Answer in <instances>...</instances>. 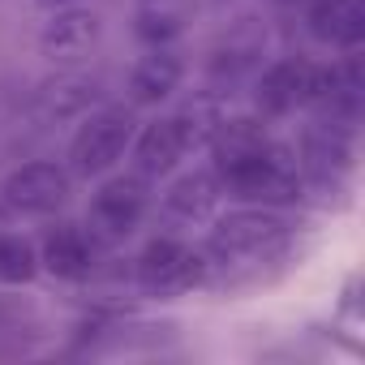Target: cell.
Returning <instances> with one entry per match:
<instances>
[{"mask_svg": "<svg viewBox=\"0 0 365 365\" xmlns=\"http://www.w3.org/2000/svg\"><path fill=\"white\" fill-rule=\"evenodd\" d=\"M211 155H215L220 190H228L241 202L275 207V202H292L301 190L297 150L275 142L262 120L250 116L224 120L220 133L211 138Z\"/></svg>", "mask_w": 365, "mask_h": 365, "instance_id": "cell-1", "label": "cell"}, {"mask_svg": "<svg viewBox=\"0 0 365 365\" xmlns=\"http://www.w3.org/2000/svg\"><path fill=\"white\" fill-rule=\"evenodd\" d=\"M288 241V224L267 211V207H245V211H232L224 215L215 228H211V241H207V254L220 262V267H245V262H262L271 254H279Z\"/></svg>", "mask_w": 365, "mask_h": 365, "instance_id": "cell-2", "label": "cell"}, {"mask_svg": "<svg viewBox=\"0 0 365 365\" xmlns=\"http://www.w3.org/2000/svg\"><path fill=\"white\" fill-rule=\"evenodd\" d=\"M133 142V112L129 108H99L86 112L73 142H69V172L78 176H103L116 168V159Z\"/></svg>", "mask_w": 365, "mask_h": 365, "instance_id": "cell-3", "label": "cell"}, {"mask_svg": "<svg viewBox=\"0 0 365 365\" xmlns=\"http://www.w3.org/2000/svg\"><path fill=\"white\" fill-rule=\"evenodd\" d=\"M133 275L146 292H159V297H172V292H190L207 279V258L185 245L180 237H155L138 262H133Z\"/></svg>", "mask_w": 365, "mask_h": 365, "instance_id": "cell-4", "label": "cell"}, {"mask_svg": "<svg viewBox=\"0 0 365 365\" xmlns=\"http://www.w3.org/2000/svg\"><path fill=\"white\" fill-rule=\"evenodd\" d=\"M69 190H73V172L52 163V159H35V163H22L18 172H9L5 180V202L22 215H52L69 202Z\"/></svg>", "mask_w": 365, "mask_h": 365, "instance_id": "cell-5", "label": "cell"}, {"mask_svg": "<svg viewBox=\"0 0 365 365\" xmlns=\"http://www.w3.org/2000/svg\"><path fill=\"white\" fill-rule=\"evenodd\" d=\"M150 194H146V180L142 176H112L99 185V194L91 198V232L103 241H120L138 228V220L146 215Z\"/></svg>", "mask_w": 365, "mask_h": 365, "instance_id": "cell-6", "label": "cell"}, {"mask_svg": "<svg viewBox=\"0 0 365 365\" xmlns=\"http://www.w3.org/2000/svg\"><path fill=\"white\" fill-rule=\"evenodd\" d=\"M95 43H99V14L73 9V5L52 9V18H48L43 31H39V52H43L52 65H61V69L82 65V61L95 52Z\"/></svg>", "mask_w": 365, "mask_h": 365, "instance_id": "cell-7", "label": "cell"}, {"mask_svg": "<svg viewBox=\"0 0 365 365\" xmlns=\"http://www.w3.org/2000/svg\"><path fill=\"white\" fill-rule=\"evenodd\" d=\"M267 52V31L258 26V18H241L228 35H220V43L211 48V61H207V73H211V86H237L241 78H250L258 69Z\"/></svg>", "mask_w": 365, "mask_h": 365, "instance_id": "cell-8", "label": "cell"}, {"mask_svg": "<svg viewBox=\"0 0 365 365\" xmlns=\"http://www.w3.org/2000/svg\"><path fill=\"white\" fill-rule=\"evenodd\" d=\"M352 163V142H348V129L344 125H331V120H318L301 133V150H297V168L305 180L314 185H335V180L348 172Z\"/></svg>", "mask_w": 365, "mask_h": 365, "instance_id": "cell-9", "label": "cell"}, {"mask_svg": "<svg viewBox=\"0 0 365 365\" xmlns=\"http://www.w3.org/2000/svg\"><path fill=\"white\" fill-rule=\"evenodd\" d=\"M309 86H314V61L288 56V61H275L271 69L258 73L254 103L262 116H288V112L309 103Z\"/></svg>", "mask_w": 365, "mask_h": 365, "instance_id": "cell-10", "label": "cell"}, {"mask_svg": "<svg viewBox=\"0 0 365 365\" xmlns=\"http://www.w3.org/2000/svg\"><path fill=\"white\" fill-rule=\"evenodd\" d=\"M99 78H86L78 69H61L56 78H48L35 99H31V112L35 120L43 125H61V120H73V116H86L95 103H99Z\"/></svg>", "mask_w": 365, "mask_h": 365, "instance_id": "cell-11", "label": "cell"}, {"mask_svg": "<svg viewBox=\"0 0 365 365\" xmlns=\"http://www.w3.org/2000/svg\"><path fill=\"white\" fill-rule=\"evenodd\" d=\"M95 258H99V245H95V232L78 228V224H61L43 237V250H39V267H48L52 275L61 279H86L95 271Z\"/></svg>", "mask_w": 365, "mask_h": 365, "instance_id": "cell-12", "label": "cell"}, {"mask_svg": "<svg viewBox=\"0 0 365 365\" xmlns=\"http://www.w3.org/2000/svg\"><path fill=\"white\" fill-rule=\"evenodd\" d=\"M198 0H133V35L146 48H168L190 31Z\"/></svg>", "mask_w": 365, "mask_h": 365, "instance_id": "cell-13", "label": "cell"}, {"mask_svg": "<svg viewBox=\"0 0 365 365\" xmlns=\"http://www.w3.org/2000/svg\"><path fill=\"white\" fill-rule=\"evenodd\" d=\"M185 155H190V150H185V138H180V129H176L172 116L150 120V125L138 133V142H133V163H138V176H142V180L168 176Z\"/></svg>", "mask_w": 365, "mask_h": 365, "instance_id": "cell-14", "label": "cell"}, {"mask_svg": "<svg viewBox=\"0 0 365 365\" xmlns=\"http://www.w3.org/2000/svg\"><path fill=\"white\" fill-rule=\"evenodd\" d=\"M180 78H185V61H180L176 52H168V48H150L133 65V73H129V99H133V108L163 103L180 86Z\"/></svg>", "mask_w": 365, "mask_h": 365, "instance_id": "cell-15", "label": "cell"}, {"mask_svg": "<svg viewBox=\"0 0 365 365\" xmlns=\"http://www.w3.org/2000/svg\"><path fill=\"white\" fill-rule=\"evenodd\" d=\"M309 31L331 48L356 52V43L365 39V0H314Z\"/></svg>", "mask_w": 365, "mask_h": 365, "instance_id": "cell-16", "label": "cell"}, {"mask_svg": "<svg viewBox=\"0 0 365 365\" xmlns=\"http://www.w3.org/2000/svg\"><path fill=\"white\" fill-rule=\"evenodd\" d=\"M172 120H176L180 138H185V150H202V146H211V138L220 133V125L228 120V112H224L220 91H202V95L180 103L172 112Z\"/></svg>", "mask_w": 365, "mask_h": 365, "instance_id": "cell-17", "label": "cell"}, {"mask_svg": "<svg viewBox=\"0 0 365 365\" xmlns=\"http://www.w3.org/2000/svg\"><path fill=\"white\" fill-rule=\"evenodd\" d=\"M220 198V180L215 172H190V176H180L176 185L163 194V211L172 220H202Z\"/></svg>", "mask_w": 365, "mask_h": 365, "instance_id": "cell-18", "label": "cell"}, {"mask_svg": "<svg viewBox=\"0 0 365 365\" xmlns=\"http://www.w3.org/2000/svg\"><path fill=\"white\" fill-rule=\"evenodd\" d=\"M39 271V250L26 237L14 232H0V279L5 284H26Z\"/></svg>", "mask_w": 365, "mask_h": 365, "instance_id": "cell-19", "label": "cell"}, {"mask_svg": "<svg viewBox=\"0 0 365 365\" xmlns=\"http://www.w3.org/2000/svg\"><path fill=\"white\" fill-rule=\"evenodd\" d=\"M39 9H65V5H73V0H35Z\"/></svg>", "mask_w": 365, "mask_h": 365, "instance_id": "cell-20", "label": "cell"}, {"mask_svg": "<svg viewBox=\"0 0 365 365\" xmlns=\"http://www.w3.org/2000/svg\"><path fill=\"white\" fill-rule=\"evenodd\" d=\"M279 5H292V0H279Z\"/></svg>", "mask_w": 365, "mask_h": 365, "instance_id": "cell-21", "label": "cell"}]
</instances>
